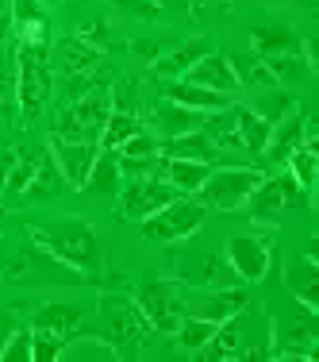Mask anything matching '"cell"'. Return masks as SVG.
<instances>
[{
	"mask_svg": "<svg viewBox=\"0 0 319 362\" xmlns=\"http://www.w3.org/2000/svg\"><path fill=\"white\" fill-rule=\"evenodd\" d=\"M28 235L42 247V255L58 258L73 274H100V239L85 220H54V223H28Z\"/></svg>",
	"mask_w": 319,
	"mask_h": 362,
	"instance_id": "1",
	"label": "cell"
},
{
	"mask_svg": "<svg viewBox=\"0 0 319 362\" xmlns=\"http://www.w3.org/2000/svg\"><path fill=\"white\" fill-rule=\"evenodd\" d=\"M112 112V93L108 89H92L85 97H77L73 105H66L54 119L50 139H66V143H97L100 127H104Z\"/></svg>",
	"mask_w": 319,
	"mask_h": 362,
	"instance_id": "2",
	"label": "cell"
},
{
	"mask_svg": "<svg viewBox=\"0 0 319 362\" xmlns=\"http://www.w3.org/2000/svg\"><path fill=\"white\" fill-rule=\"evenodd\" d=\"M200 223H204V204L193 201V197H174L154 216L143 220V235L154 239V243H181L193 231H200Z\"/></svg>",
	"mask_w": 319,
	"mask_h": 362,
	"instance_id": "3",
	"label": "cell"
},
{
	"mask_svg": "<svg viewBox=\"0 0 319 362\" xmlns=\"http://www.w3.org/2000/svg\"><path fill=\"white\" fill-rule=\"evenodd\" d=\"M262 174L258 170H246V166H219L212 170L208 181H204L196 193H200V204L204 209H219V212H231V209H243L246 197L258 189Z\"/></svg>",
	"mask_w": 319,
	"mask_h": 362,
	"instance_id": "4",
	"label": "cell"
},
{
	"mask_svg": "<svg viewBox=\"0 0 319 362\" xmlns=\"http://www.w3.org/2000/svg\"><path fill=\"white\" fill-rule=\"evenodd\" d=\"M50 97V66H47V47H23L20 42V62H16V100L23 116H39Z\"/></svg>",
	"mask_w": 319,
	"mask_h": 362,
	"instance_id": "5",
	"label": "cell"
},
{
	"mask_svg": "<svg viewBox=\"0 0 319 362\" xmlns=\"http://www.w3.org/2000/svg\"><path fill=\"white\" fill-rule=\"evenodd\" d=\"M308 201V193L296 185V177L292 174H273V177H262L258 181V189L246 197L250 204V216L258 223H277L289 209H300V204Z\"/></svg>",
	"mask_w": 319,
	"mask_h": 362,
	"instance_id": "6",
	"label": "cell"
},
{
	"mask_svg": "<svg viewBox=\"0 0 319 362\" xmlns=\"http://www.w3.org/2000/svg\"><path fill=\"white\" fill-rule=\"evenodd\" d=\"M177 197L174 185H166L162 177H127V185H119V220H146L169 204Z\"/></svg>",
	"mask_w": 319,
	"mask_h": 362,
	"instance_id": "7",
	"label": "cell"
},
{
	"mask_svg": "<svg viewBox=\"0 0 319 362\" xmlns=\"http://www.w3.org/2000/svg\"><path fill=\"white\" fill-rule=\"evenodd\" d=\"M135 305H139V313L146 316V324L158 327V332L174 335L181 316H185V308H181V297L177 289L169 286V281H146L139 289V297H135Z\"/></svg>",
	"mask_w": 319,
	"mask_h": 362,
	"instance_id": "8",
	"label": "cell"
},
{
	"mask_svg": "<svg viewBox=\"0 0 319 362\" xmlns=\"http://www.w3.org/2000/svg\"><path fill=\"white\" fill-rule=\"evenodd\" d=\"M181 308H185V316H196V320H212V324H223L231 320V316H239L246 308V293L243 289H208V293H188V297H181Z\"/></svg>",
	"mask_w": 319,
	"mask_h": 362,
	"instance_id": "9",
	"label": "cell"
},
{
	"mask_svg": "<svg viewBox=\"0 0 319 362\" xmlns=\"http://www.w3.org/2000/svg\"><path fill=\"white\" fill-rule=\"evenodd\" d=\"M227 266L243 281H262L270 274V239L265 235H231L227 239Z\"/></svg>",
	"mask_w": 319,
	"mask_h": 362,
	"instance_id": "10",
	"label": "cell"
},
{
	"mask_svg": "<svg viewBox=\"0 0 319 362\" xmlns=\"http://www.w3.org/2000/svg\"><path fill=\"white\" fill-rule=\"evenodd\" d=\"M100 143H66V139H50V154H54L58 170H62L66 185L70 189H85L89 181V170L97 162Z\"/></svg>",
	"mask_w": 319,
	"mask_h": 362,
	"instance_id": "11",
	"label": "cell"
},
{
	"mask_svg": "<svg viewBox=\"0 0 319 362\" xmlns=\"http://www.w3.org/2000/svg\"><path fill=\"white\" fill-rule=\"evenodd\" d=\"M181 81L200 85V89H212V93H223V97H231V93L243 89V85H239V77H235V70H231V58L212 54V50L196 66H188V70L181 74Z\"/></svg>",
	"mask_w": 319,
	"mask_h": 362,
	"instance_id": "12",
	"label": "cell"
},
{
	"mask_svg": "<svg viewBox=\"0 0 319 362\" xmlns=\"http://www.w3.org/2000/svg\"><path fill=\"white\" fill-rule=\"evenodd\" d=\"M304 139H308V119L292 112V116H284V119H277V124H270V139H265L262 154H265L270 162H277V166H284V162H289V154L296 151Z\"/></svg>",
	"mask_w": 319,
	"mask_h": 362,
	"instance_id": "13",
	"label": "cell"
},
{
	"mask_svg": "<svg viewBox=\"0 0 319 362\" xmlns=\"http://www.w3.org/2000/svg\"><path fill=\"white\" fill-rule=\"evenodd\" d=\"M212 162H193V158H169V154H162L158 158V177L166 181V185H174L177 193H196V189L208 181L212 174Z\"/></svg>",
	"mask_w": 319,
	"mask_h": 362,
	"instance_id": "14",
	"label": "cell"
},
{
	"mask_svg": "<svg viewBox=\"0 0 319 362\" xmlns=\"http://www.w3.org/2000/svg\"><path fill=\"white\" fill-rule=\"evenodd\" d=\"M104 320H108V343H127V339H139L146 316L139 313V305H131V300H108Z\"/></svg>",
	"mask_w": 319,
	"mask_h": 362,
	"instance_id": "15",
	"label": "cell"
},
{
	"mask_svg": "<svg viewBox=\"0 0 319 362\" xmlns=\"http://www.w3.org/2000/svg\"><path fill=\"white\" fill-rule=\"evenodd\" d=\"M154 124H158V135H166V139H174V135L200 132V124H204V112H196V108H185V105H177V100H162V105L154 108Z\"/></svg>",
	"mask_w": 319,
	"mask_h": 362,
	"instance_id": "16",
	"label": "cell"
},
{
	"mask_svg": "<svg viewBox=\"0 0 319 362\" xmlns=\"http://www.w3.org/2000/svg\"><path fill=\"white\" fill-rule=\"evenodd\" d=\"M77 327H81V308L77 305H42L35 313V332H50L66 343Z\"/></svg>",
	"mask_w": 319,
	"mask_h": 362,
	"instance_id": "17",
	"label": "cell"
},
{
	"mask_svg": "<svg viewBox=\"0 0 319 362\" xmlns=\"http://www.w3.org/2000/svg\"><path fill=\"white\" fill-rule=\"evenodd\" d=\"M166 100H177V105L196 108V112H219V108L231 105V97H223V93H212V89H200V85H188V81L166 85Z\"/></svg>",
	"mask_w": 319,
	"mask_h": 362,
	"instance_id": "18",
	"label": "cell"
},
{
	"mask_svg": "<svg viewBox=\"0 0 319 362\" xmlns=\"http://www.w3.org/2000/svg\"><path fill=\"white\" fill-rule=\"evenodd\" d=\"M119 185H124L119 154H116V151H104V146H100V151H97V162H92V170H89V181H85V189L112 197V193H119Z\"/></svg>",
	"mask_w": 319,
	"mask_h": 362,
	"instance_id": "19",
	"label": "cell"
},
{
	"mask_svg": "<svg viewBox=\"0 0 319 362\" xmlns=\"http://www.w3.org/2000/svg\"><path fill=\"white\" fill-rule=\"evenodd\" d=\"M62 189H70V185H66L62 170H58L54 154L42 151L39 154V166H35V177L28 181V197H31V201H50V197H58Z\"/></svg>",
	"mask_w": 319,
	"mask_h": 362,
	"instance_id": "20",
	"label": "cell"
},
{
	"mask_svg": "<svg viewBox=\"0 0 319 362\" xmlns=\"http://www.w3.org/2000/svg\"><path fill=\"white\" fill-rule=\"evenodd\" d=\"M166 154L169 158H193V162H215L219 146H215L204 132H188V135H174L166 139Z\"/></svg>",
	"mask_w": 319,
	"mask_h": 362,
	"instance_id": "21",
	"label": "cell"
},
{
	"mask_svg": "<svg viewBox=\"0 0 319 362\" xmlns=\"http://www.w3.org/2000/svg\"><path fill=\"white\" fill-rule=\"evenodd\" d=\"M231 112H235V124H239V139H243V151L262 154L265 139H270V124H265V119L258 116L254 108H246V105H231Z\"/></svg>",
	"mask_w": 319,
	"mask_h": 362,
	"instance_id": "22",
	"label": "cell"
},
{
	"mask_svg": "<svg viewBox=\"0 0 319 362\" xmlns=\"http://www.w3.org/2000/svg\"><path fill=\"white\" fill-rule=\"evenodd\" d=\"M315 151H319V143L312 139V132H308V139L289 154V162H284V166H289V174L296 177V185L304 189V193H312V185H315V162H319Z\"/></svg>",
	"mask_w": 319,
	"mask_h": 362,
	"instance_id": "23",
	"label": "cell"
},
{
	"mask_svg": "<svg viewBox=\"0 0 319 362\" xmlns=\"http://www.w3.org/2000/svg\"><path fill=\"white\" fill-rule=\"evenodd\" d=\"M16 23H20L23 47H47V16L31 0H16Z\"/></svg>",
	"mask_w": 319,
	"mask_h": 362,
	"instance_id": "24",
	"label": "cell"
},
{
	"mask_svg": "<svg viewBox=\"0 0 319 362\" xmlns=\"http://www.w3.org/2000/svg\"><path fill=\"white\" fill-rule=\"evenodd\" d=\"M143 132V124L139 119L131 116V112H108V119H104V127H100V146H104V151H119V146H124L127 139H131V135H139Z\"/></svg>",
	"mask_w": 319,
	"mask_h": 362,
	"instance_id": "25",
	"label": "cell"
},
{
	"mask_svg": "<svg viewBox=\"0 0 319 362\" xmlns=\"http://www.w3.org/2000/svg\"><path fill=\"white\" fill-rule=\"evenodd\" d=\"M289 289L296 293V300L300 305H308V308H315L319 305V278H315V255H304L296 266H292V274H289Z\"/></svg>",
	"mask_w": 319,
	"mask_h": 362,
	"instance_id": "26",
	"label": "cell"
},
{
	"mask_svg": "<svg viewBox=\"0 0 319 362\" xmlns=\"http://www.w3.org/2000/svg\"><path fill=\"white\" fill-rule=\"evenodd\" d=\"M239 343H243V332H239V316H231V320L215 324L212 339L200 347L204 358H235L239 355Z\"/></svg>",
	"mask_w": 319,
	"mask_h": 362,
	"instance_id": "27",
	"label": "cell"
},
{
	"mask_svg": "<svg viewBox=\"0 0 319 362\" xmlns=\"http://www.w3.org/2000/svg\"><path fill=\"white\" fill-rule=\"evenodd\" d=\"M58 62H62V70L66 74H89L92 66L100 62V54H97V47H89V42H81V39H66V42H58Z\"/></svg>",
	"mask_w": 319,
	"mask_h": 362,
	"instance_id": "28",
	"label": "cell"
},
{
	"mask_svg": "<svg viewBox=\"0 0 319 362\" xmlns=\"http://www.w3.org/2000/svg\"><path fill=\"white\" fill-rule=\"evenodd\" d=\"M254 50L258 58H281L296 50V39H292L289 28H258L254 31Z\"/></svg>",
	"mask_w": 319,
	"mask_h": 362,
	"instance_id": "29",
	"label": "cell"
},
{
	"mask_svg": "<svg viewBox=\"0 0 319 362\" xmlns=\"http://www.w3.org/2000/svg\"><path fill=\"white\" fill-rule=\"evenodd\" d=\"M204 54H208V42H204V39H193V42H185L181 50H174L169 58L154 62V74H185L188 66H196Z\"/></svg>",
	"mask_w": 319,
	"mask_h": 362,
	"instance_id": "30",
	"label": "cell"
},
{
	"mask_svg": "<svg viewBox=\"0 0 319 362\" xmlns=\"http://www.w3.org/2000/svg\"><path fill=\"white\" fill-rule=\"evenodd\" d=\"M231 70H235L239 85H262V89H273L277 85V77H273V70L265 66V58H231Z\"/></svg>",
	"mask_w": 319,
	"mask_h": 362,
	"instance_id": "31",
	"label": "cell"
},
{
	"mask_svg": "<svg viewBox=\"0 0 319 362\" xmlns=\"http://www.w3.org/2000/svg\"><path fill=\"white\" fill-rule=\"evenodd\" d=\"M212 332H215V324L212 320H196V316H181V324H177V343L185 351H200L204 343L212 339Z\"/></svg>",
	"mask_w": 319,
	"mask_h": 362,
	"instance_id": "32",
	"label": "cell"
},
{
	"mask_svg": "<svg viewBox=\"0 0 319 362\" xmlns=\"http://www.w3.org/2000/svg\"><path fill=\"white\" fill-rule=\"evenodd\" d=\"M250 108H254L265 124H277V119L296 112V100H292L289 93H270V97H258V105H250Z\"/></svg>",
	"mask_w": 319,
	"mask_h": 362,
	"instance_id": "33",
	"label": "cell"
},
{
	"mask_svg": "<svg viewBox=\"0 0 319 362\" xmlns=\"http://www.w3.org/2000/svg\"><path fill=\"white\" fill-rule=\"evenodd\" d=\"M62 347H66V339H58V335L31 332V362H54V358H62Z\"/></svg>",
	"mask_w": 319,
	"mask_h": 362,
	"instance_id": "34",
	"label": "cell"
},
{
	"mask_svg": "<svg viewBox=\"0 0 319 362\" xmlns=\"http://www.w3.org/2000/svg\"><path fill=\"white\" fill-rule=\"evenodd\" d=\"M119 158H154L158 154V139L154 135H146V132H139V135H131L124 146H119Z\"/></svg>",
	"mask_w": 319,
	"mask_h": 362,
	"instance_id": "35",
	"label": "cell"
},
{
	"mask_svg": "<svg viewBox=\"0 0 319 362\" xmlns=\"http://www.w3.org/2000/svg\"><path fill=\"white\" fill-rule=\"evenodd\" d=\"M0 358H4V362H31V332L16 327L12 339H8L4 351H0Z\"/></svg>",
	"mask_w": 319,
	"mask_h": 362,
	"instance_id": "36",
	"label": "cell"
},
{
	"mask_svg": "<svg viewBox=\"0 0 319 362\" xmlns=\"http://www.w3.org/2000/svg\"><path fill=\"white\" fill-rule=\"evenodd\" d=\"M16 327H20V316H16L12 308H0V351H4V343L12 339Z\"/></svg>",
	"mask_w": 319,
	"mask_h": 362,
	"instance_id": "37",
	"label": "cell"
},
{
	"mask_svg": "<svg viewBox=\"0 0 319 362\" xmlns=\"http://www.w3.org/2000/svg\"><path fill=\"white\" fill-rule=\"evenodd\" d=\"M77 39L89 42V47H92V42H104V39H108V28H104V23H85L81 35H77Z\"/></svg>",
	"mask_w": 319,
	"mask_h": 362,
	"instance_id": "38",
	"label": "cell"
},
{
	"mask_svg": "<svg viewBox=\"0 0 319 362\" xmlns=\"http://www.w3.org/2000/svg\"><path fill=\"white\" fill-rule=\"evenodd\" d=\"M16 81H12V70H0V105H4L8 97H16Z\"/></svg>",
	"mask_w": 319,
	"mask_h": 362,
	"instance_id": "39",
	"label": "cell"
},
{
	"mask_svg": "<svg viewBox=\"0 0 319 362\" xmlns=\"http://www.w3.org/2000/svg\"><path fill=\"white\" fill-rule=\"evenodd\" d=\"M0 12H4V0H0Z\"/></svg>",
	"mask_w": 319,
	"mask_h": 362,
	"instance_id": "40",
	"label": "cell"
}]
</instances>
